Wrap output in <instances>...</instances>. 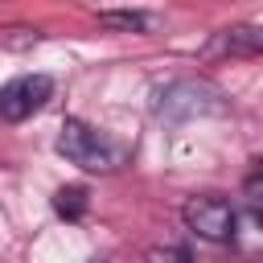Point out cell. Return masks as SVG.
I'll list each match as a JSON object with an SVG mask.
<instances>
[{"label":"cell","mask_w":263,"mask_h":263,"mask_svg":"<svg viewBox=\"0 0 263 263\" xmlns=\"http://www.w3.org/2000/svg\"><path fill=\"white\" fill-rule=\"evenodd\" d=\"M259 193H263V164H259V160H251V168H247V181H242V205H247V214H251V222H255V226L263 222Z\"/></svg>","instance_id":"52a82bcc"},{"label":"cell","mask_w":263,"mask_h":263,"mask_svg":"<svg viewBox=\"0 0 263 263\" xmlns=\"http://www.w3.org/2000/svg\"><path fill=\"white\" fill-rule=\"evenodd\" d=\"M53 99V78L49 74H16L0 86V119L4 123H25Z\"/></svg>","instance_id":"277c9868"},{"label":"cell","mask_w":263,"mask_h":263,"mask_svg":"<svg viewBox=\"0 0 263 263\" xmlns=\"http://www.w3.org/2000/svg\"><path fill=\"white\" fill-rule=\"evenodd\" d=\"M144 263H193V255L185 247H152L144 255Z\"/></svg>","instance_id":"9c48e42d"},{"label":"cell","mask_w":263,"mask_h":263,"mask_svg":"<svg viewBox=\"0 0 263 263\" xmlns=\"http://www.w3.org/2000/svg\"><path fill=\"white\" fill-rule=\"evenodd\" d=\"M86 205H90L86 185H62V189L53 193V214L66 218V222H78V218L86 214Z\"/></svg>","instance_id":"8992f818"},{"label":"cell","mask_w":263,"mask_h":263,"mask_svg":"<svg viewBox=\"0 0 263 263\" xmlns=\"http://www.w3.org/2000/svg\"><path fill=\"white\" fill-rule=\"evenodd\" d=\"M99 25L103 29H119V33H144L148 16L144 12H99Z\"/></svg>","instance_id":"ba28073f"},{"label":"cell","mask_w":263,"mask_h":263,"mask_svg":"<svg viewBox=\"0 0 263 263\" xmlns=\"http://www.w3.org/2000/svg\"><path fill=\"white\" fill-rule=\"evenodd\" d=\"M181 218H185V226L197 238H205L214 247H230L238 238V205L230 197H222V193H193V197H185Z\"/></svg>","instance_id":"3957f363"},{"label":"cell","mask_w":263,"mask_h":263,"mask_svg":"<svg viewBox=\"0 0 263 263\" xmlns=\"http://www.w3.org/2000/svg\"><path fill=\"white\" fill-rule=\"evenodd\" d=\"M152 111H156V119L181 123V119H197V115H226L230 103H226V95H222L214 82H201V78H173V82L156 86Z\"/></svg>","instance_id":"7a4b0ae2"},{"label":"cell","mask_w":263,"mask_h":263,"mask_svg":"<svg viewBox=\"0 0 263 263\" xmlns=\"http://www.w3.org/2000/svg\"><path fill=\"white\" fill-rule=\"evenodd\" d=\"M259 49H263L259 25H230V29L210 33V41L201 45V58L205 62H214V58H259Z\"/></svg>","instance_id":"5b68a950"},{"label":"cell","mask_w":263,"mask_h":263,"mask_svg":"<svg viewBox=\"0 0 263 263\" xmlns=\"http://www.w3.org/2000/svg\"><path fill=\"white\" fill-rule=\"evenodd\" d=\"M58 156H66L70 164H78L82 173H119L127 160H132V148L111 140L107 132L90 127L86 119H66L58 127V140H53Z\"/></svg>","instance_id":"6da1fadb"}]
</instances>
